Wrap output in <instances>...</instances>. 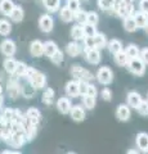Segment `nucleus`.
I'll return each instance as SVG.
<instances>
[{
  "label": "nucleus",
  "instance_id": "obj_1",
  "mask_svg": "<svg viewBox=\"0 0 148 154\" xmlns=\"http://www.w3.org/2000/svg\"><path fill=\"white\" fill-rule=\"evenodd\" d=\"M25 79L32 86H34L36 90L44 89L45 85H46V77H45V75L41 73V72H39V71H36L35 68H32V67H28V68H27Z\"/></svg>",
  "mask_w": 148,
  "mask_h": 154
},
{
  "label": "nucleus",
  "instance_id": "obj_2",
  "mask_svg": "<svg viewBox=\"0 0 148 154\" xmlns=\"http://www.w3.org/2000/svg\"><path fill=\"white\" fill-rule=\"evenodd\" d=\"M7 91L8 95L12 100H16L18 96L21 95V85H20V77H17L16 75H12L8 80L7 84Z\"/></svg>",
  "mask_w": 148,
  "mask_h": 154
},
{
  "label": "nucleus",
  "instance_id": "obj_3",
  "mask_svg": "<svg viewBox=\"0 0 148 154\" xmlns=\"http://www.w3.org/2000/svg\"><path fill=\"white\" fill-rule=\"evenodd\" d=\"M71 75L77 81H88V82H90V81L94 80V76L92 72L83 68L80 64H74L71 67Z\"/></svg>",
  "mask_w": 148,
  "mask_h": 154
},
{
  "label": "nucleus",
  "instance_id": "obj_4",
  "mask_svg": "<svg viewBox=\"0 0 148 154\" xmlns=\"http://www.w3.org/2000/svg\"><path fill=\"white\" fill-rule=\"evenodd\" d=\"M126 67H128V69L135 76H142V75H144V72H146V63L139 57L129 58Z\"/></svg>",
  "mask_w": 148,
  "mask_h": 154
},
{
  "label": "nucleus",
  "instance_id": "obj_5",
  "mask_svg": "<svg viewBox=\"0 0 148 154\" xmlns=\"http://www.w3.org/2000/svg\"><path fill=\"white\" fill-rule=\"evenodd\" d=\"M112 12L120 18H125V17H129V16H133V13H134V3L125 4V3H121V2H118L117 0L116 4H115V7H113V9H112Z\"/></svg>",
  "mask_w": 148,
  "mask_h": 154
},
{
  "label": "nucleus",
  "instance_id": "obj_6",
  "mask_svg": "<svg viewBox=\"0 0 148 154\" xmlns=\"http://www.w3.org/2000/svg\"><path fill=\"white\" fill-rule=\"evenodd\" d=\"M5 141L9 144V145H12L13 148H21L23 144L27 141L25 130H21V131H12L9 134V136L7 137Z\"/></svg>",
  "mask_w": 148,
  "mask_h": 154
},
{
  "label": "nucleus",
  "instance_id": "obj_7",
  "mask_svg": "<svg viewBox=\"0 0 148 154\" xmlns=\"http://www.w3.org/2000/svg\"><path fill=\"white\" fill-rule=\"evenodd\" d=\"M95 79L98 80L99 84L109 85L112 82V80H113V73H112V71H111L109 67H101V68L98 69V72H97Z\"/></svg>",
  "mask_w": 148,
  "mask_h": 154
},
{
  "label": "nucleus",
  "instance_id": "obj_8",
  "mask_svg": "<svg viewBox=\"0 0 148 154\" xmlns=\"http://www.w3.org/2000/svg\"><path fill=\"white\" fill-rule=\"evenodd\" d=\"M84 54H85V59L88 63L90 64H98L101 62V53L99 49L97 48H84Z\"/></svg>",
  "mask_w": 148,
  "mask_h": 154
},
{
  "label": "nucleus",
  "instance_id": "obj_9",
  "mask_svg": "<svg viewBox=\"0 0 148 154\" xmlns=\"http://www.w3.org/2000/svg\"><path fill=\"white\" fill-rule=\"evenodd\" d=\"M16 50H17L16 42L11 40V38H5V40L2 41V44H0V51L5 57H13L16 54Z\"/></svg>",
  "mask_w": 148,
  "mask_h": 154
},
{
  "label": "nucleus",
  "instance_id": "obj_10",
  "mask_svg": "<svg viewBox=\"0 0 148 154\" xmlns=\"http://www.w3.org/2000/svg\"><path fill=\"white\" fill-rule=\"evenodd\" d=\"M39 27H40V30L43 32H45V33L50 32L54 27L53 18H52L49 14H43V16L40 17V19H39Z\"/></svg>",
  "mask_w": 148,
  "mask_h": 154
},
{
  "label": "nucleus",
  "instance_id": "obj_11",
  "mask_svg": "<svg viewBox=\"0 0 148 154\" xmlns=\"http://www.w3.org/2000/svg\"><path fill=\"white\" fill-rule=\"evenodd\" d=\"M26 119H27V123L37 126V125L40 123V121H41L40 110L37 108H28V110L26 112Z\"/></svg>",
  "mask_w": 148,
  "mask_h": 154
},
{
  "label": "nucleus",
  "instance_id": "obj_12",
  "mask_svg": "<svg viewBox=\"0 0 148 154\" xmlns=\"http://www.w3.org/2000/svg\"><path fill=\"white\" fill-rule=\"evenodd\" d=\"M116 117L118 121H129V118H130V107L128 104H120L116 109Z\"/></svg>",
  "mask_w": 148,
  "mask_h": 154
},
{
  "label": "nucleus",
  "instance_id": "obj_13",
  "mask_svg": "<svg viewBox=\"0 0 148 154\" xmlns=\"http://www.w3.org/2000/svg\"><path fill=\"white\" fill-rule=\"evenodd\" d=\"M71 118L74 119L76 122H81L84 121L85 117H87V113H85V109L81 107V105H74V107H71Z\"/></svg>",
  "mask_w": 148,
  "mask_h": 154
},
{
  "label": "nucleus",
  "instance_id": "obj_14",
  "mask_svg": "<svg viewBox=\"0 0 148 154\" xmlns=\"http://www.w3.org/2000/svg\"><path fill=\"white\" fill-rule=\"evenodd\" d=\"M30 54L35 58H39L44 54V42L40 40H34L30 44Z\"/></svg>",
  "mask_w": 148,
  "mask_h": 154
},
{
  "label": "nucleus",
  "instance_id": "obj_15",
  "mask_svg": "<svg viewBox=\"0 0 148 154\" xmlns=\"http://www.w3.org/2000/svg\"><path fill=\"white\" fill-rule=\"evenodd\" d=\"M137 146L140 152L148 153V134L147 132H139L137 135Z\"/></svg>",
  "mask_w": 148,
  "mask_h": 154
},
{
  "label": "nucleus",
  "instance_id": "obj_16",
  "mask_svg": "<svg viewBox=\"0 0 148 154\" xmlns=\"http://www.w3.org/2000/svg\"><path fill=\"white\" fill-rule=\"evenodd\" d=\"M133 18H134L138 28H144L148 25V14L142 12V11H138V12L133 13Z\"/></svg>",
  "mask_w": 148,
  "mask_h": 154
},
{
  "label": "nucleus",
  "instance_id": "obj_17",
  "mask_svg": "<svg viewBox=\"0 0 148 154\" xmlns=\"http://www.w3.org/2000/svg\"><path fill=\"white\" fill-rule=\"evenodd\" d=\"M66 94L71 98H77L80 96V91H79V81L74 80V81H68L66 84Z\"/></svg>",
  "mask_w": 148,
  "mask_h": 154
},
{
  "label": "nucleus",
  "instance_id": "obj_18",
  "mask_svg": "<svg viewBox=\"0 0 148 154\" xmlns=\"http://www.w3.org/2000/svg\"><path fill=\"white\" fill-rule=\"evenodd\" d=\"M66 51H67V54L70 57H77L84 51V46H81L77 41H72V42H68L67 44Z\"/></svg>",
  "mask_w": 148,
  "mask_h": 154
},
{
  "label": "nucleus",
  "instance_id": "obj_19",
  "mask_svg": "<svg viewBox=\"0 0 148 154\" xmlns=\"http://www.w3.org/2000/svg\"><path fill=\"white\" fill-rule=\"evenodd\" d=\"M126 100H128V105L130 108H137L139 103L142 102V95L139 93H137V91H130V93L128 94L126 96Z\"/></svg>",
  "mask_w": 148,
  "mask_h": 154
},
{
  "label": "nucleus",
  "instance_id": "obj_20",
  "mask_svg": "<svg viewBox=\"0 0 148 154\" xmlns=\"http://www.w3.org/2000/svg\"><path fill=\"white\" fill-rule=\"evenodd\" d=\"M35 94H36V89L30 82H28V81H27L26 84L21 85V95L23 96V98L32 99L35 96Z\"/></svg>",
  "mask_w": 148,
  "mask_h": 154
},
{
  "label": "nucleus",
  "instance_id": "obj_21",
  "mask_svg": "<svg viewBox=\"0 0 148 154\" xmlns=\"http://www.w3.org/2000/svg\"><path fill=\"white\" fill-rule=\"evenodd\" d=\"M57 108H58V112L62 114H68L71 110V102L68 98H59L58 102H57Z\"/></svg>",
  "mask_w": 148,
  "mask_h": 154
},
{
  "label": "nucleus",
  "instance_id": "obj_22",
  "mask_svg": "<svg viewBox=\"0 0 148 154\" xmlns=\"http://www.w3.org/2000/svg\"><path fill=\"white\" fill-rule=\"evenodd\" d=\"M23 17H25V12H23V9L20 5H14L13 11L11 12V14H9V18H11L13 22L20 23V22H22Z\"/></svg>",
  "mask_w": 148,
  "mask_h": 154
},
{
  "label": "nucleus",
  "instance_id": "obj_23",
  "mask_svg": "<svg viewBox=\"0 0 148 154\" xmlns=\"http://www.w3.org/2000/svg\"><path fill=\"white\" fill-rule=\"evenodd\" d=\"M59 19L62 22H65V23L72 22L74 21V12L71 11L67 5L63 7L61 9V12H59Z\"/></svg>",
  "mask_w": 148,
  "mask_h": 154
},
{
  "label": "nucleus",
  "instance_id": "obj_24",
  "mask_svg": "<svg viewBox=\"0 0 148 154\" xmlns=\"http://www.w3.org/2000/svg\"><path fill=\"white\" fill-rule=\"evenodd\" d=\"M71 36H72V38L75 41H83L84 37H85L83 25H76L71 28Z\"/></svg>",
  "mask_w": 148,
  "mask_h": 154
},
{
  "label": "nucleus",
  "instance_id": "obj_25",
  "mask_svg": "<svg viewBox=\"0 0 148 154\" xmlns=\"http://www.w3.org/2000/svg\"><path fill=\"white\" fill-rule=\"evenodd\" d=\"M41 100L45 105H52L54 102V90L52 88H46L41 95Z\"/></svg>",
  "mask_w": 148,
  "mask_h": 154
},
{
  "label": "nucleus",
  "instance_id": "obj_26",
  "mask_svg": "<svg viewBox=\"0 0 148 154\" xmlns=\"http://www.w3.org/2000/svg\"><path fill=\"white\" fill-rule=\"evenodd\" d=\"M14 8L13 0H0V13H3L4 16H9L11 12Z\"/></svg>",
  "mask_w": 148,
  "mask_h": 154
},
{
  "label": "nucleus",
  "instance_id": "obj_27",
  "mask_svg": "<svg viewBox=\"0 0 148 154\" xmlns=\"http://www.w3.org/2000/svg\"><path fill=\"white\" fill-rule=\"evenodd\" d=\"M93 40H94V46L97 48V49H99V50L107 46V40H106V36H104L103 33L97 32L93 36Z\"/></svg>",
  "mask_w": 148,
  "mask_h": 154
},
{
  "label": "nucleus",
  "instance_id": "obj_28",
  "mask_svg": "<svg viewBox=\"0 0 148 154\" xmlns=\"http://www.w3.org/2000/svg\"><path fill=\"white\" fill-rule=\"evenodd\" d=\"M43 4L46 8V11H49L50 13H54L59 11L61 0H43Z\"/></svg>",
  "mask_w": 148,
  "mask_h": 154
},
{
  "label": "nucleus",
  "instance_id": "obj_29",
  "mask_svg": "<svg viewBox=\"0 0 148 154\" xmlns=\"http://www.w3.org/2000/svg\"><path fill=\"white\" fill-rule=\"evenodd\" d=\"M16 66H17V60H14L12 57H8L3 63V67L5 69L7 73L9 75H14V71H16Z\"/></svg>",
  "mask_w": 148,
  "mask_h": 154
},
{
  "label": "nucleus",
  "instance_id": "obj_30",
  "mask_svg": "<svg viewBox=\"0 0 148 154\" xmlns=\"http://www.w3.org/2000/svg\"><path fill=\"white\" fill-rule=\"evenodd\" d=\"M124 28H125L128 32H135L138 30L137 23L134 21V18H133V16H129V17L124 18Z\"/></svg>",
  "mask_w": 148,
  "mask_h": 154
},
{
  "label": "nucleus",
  "instance_id": "obj_31",
  "mask_svg": "<svg viewBox=\"0 0 148 154\" xmlns=\"http://www.w3.org/2000/svg\"><path fill=\"white\" fill-rule=\"evenodd\" d=\"M25 134H26V139L27 141H32L36 137V134H37V126L35 125H30L27 123L26 127H25Z\"/></svg>",
  "mask_w": 148,
  "mask_h": 154
},
{
  "label": "nucleus",
  "instance_id": "obj_32",
  "mask_svg": "<svg viewBox=\"0 0 148 154\" xmlns=\"http://www.w3.org/2000/svg\"><path fill=\"white\" fill-rule=\"evenodd\" d=\"M57 50H58V46H57V44L54 41L48 40L44 42V54L46 57H52Z\"/></svg>",
  "mask_w": 148,
  "mask_h": 154
},
{
  "label": "nucleus",
  "instance_id": "obj_33",
  "mask_svg": "<svg viewBox=\"0 0 148 154\" xmlns=\"http://www.w3.org/2000/svg\"><path fill=\"white\" fill-rule=\"evenodd\" d=\"M113 59H115V62H116V64H117V66L124 67V66H126L128 60H129V58H128V55H126V53H125V51H124V50H120L118 53H116V54H113Z\"/></svg>",
  "mask_w": 148,
  "mask_h": 154
},
{
  "label": "nucleus",
  "instance_id": "obj_34",
  "mask_svg": "<svg viewBox=\"0 0 148 154\" xmlns=\"http://www.w3.org/2000/svg\"><path fill=\"white\" fill-rule=\"evenodd\" d=\"M107 48H108L109 53H112V54H116V53L122 50V44H121L120 40H117V38H112V40L107 44Z\"/></svg>",
  "mask_w": 148,
  "mask_h": 154
},
{
  "label": "nucleus",
  "instance_id": "obj_35",
  "mask_svg": "<svg viewBox=\"0 0 148 154\" xmlns=\"http://www.w3.org/2000/svg\"><path fill=\"white\" fill-rule=\"evenodd\" d=\"M117 0H98V7L99 9H102L104 12H108V11H112L115 4H116Z\"/></svg>",
  "mask_w": 148,
  "mask_h": 154
},
{
  "label": "nucleus",
  "instance_id": "obj_36",
  "mask_svg": "<svg viewBox=\"0 0 148 154\" xmlns=\"http://www.w3.org/2000/svg\"><path fill=\"white\" fill-rule=\"evenodd\" d=\"M28 66L25 63V62H17V66H16V71H14V75L17 77H25L26 72H27Z\"/></svg>",
  "mask_w": 148,
  "mask_h": 154
},
{
  "label": "nucleus",
  "instance_id": "obj_37",
  "mask_svg": "<svg viewBox=\"0 0 148 154\" xmlns=\"http://www.w3.org/2000/svg\"><path fill=\"white\" fill-rule=\"evenodd\" d=\"M12 32V25L7 19H0V35L7 36Z\"/></svg>",
  "mask_w": 148,
  "mask_h": 154
},
{
  "label": "nucleus",
  "instance_id": "obj_38",
  "mask_svg": "<svg viewBox=\"0 0 148 154\" xmlns=\"http://www.w3.org/2000/svg\"><path fill=\"white\" fill-rule=\"evenodd\" d=\"M83 103H84V107L87 109H94L95 104H97V100H95V96H92V95H84L83 98Z\"/></svg>",
  "mask_w": 148,
  "mask_h": 154
},
{
  "label": "nucleus",
  "instance_id": "obj_39",
  "mask_svg": "<svg viewBox=\"0 0 148 154\" xmlns=\"http://www.w3.org/2000/svg\"><path fill=\"white\" fill-rule=\"evenodd\" d=\"M74 19L79 23V25H84V23H87V12L83 11V9L80 8L79 11H76L74 13Z\"/></svg>",
  "mask_w": 148,
  "mask_h": 154
},
{
  "label": "nucleus",
  "instance_id": "obj_40",
  "mask_svg": "<svg viewBox=\"0 0 148 154\" xmlns=\"http://www.w3.org/2000/svg\"><path fill=\"white\" fill-rule=\"evenodd\" d=\"M124 51L126 53L128 58H137V57H139V53H140L139 48H138L137 45H134V44H130Z\"/></svg>",
  "mask_w": 148,
  "mask_h": 154
},
{
  "label": "nucleus",
  "instance_id": "obj_41",
  "mask_svg": "<svg viewBox=\"0 0 148 154\" xmlns=\"http://www.w3.org/2000/svg\"><path fill=\"white\" fill-rule=\"evenodd\" d=\"M49 58H50L52 63L55 64V66H59V64L62 63V62H63V59H65V58H63V53H62L59 49L57 50V51H55L52 57H49Z\"/></svg>",
  "mask_w": 148,
  "mask_h": 154
},
{
  "label": "nucleus",
  "instance_id": "obj_42",
  "mask_svg": "<svg viewBox=\"0 0 148 154\" xmlns=\"http://www.w3.org/2000/svg\"><path fill=\"white\" fill-rule=\"evenodd\" d=\"M98 22H99L98 13H95V12H87V23H90V25L97 26Z\"/></svg>",
  "mask_w": 148,
  "mask_h": 154
},
{
  "label": "nucleus",
  "instance_id": "obj_43",
  "mask_svg": "<svg viewBox=\"0 0 148 154\" xmlns=\"http://www.w3.org/2000/svg\"><path fill=\"white\" fill-rule=\"evenodd\" d=\"M138 110V113L140 116H148V100H143L139 103V105L135 108Z\"/></svg>",
  "mask_w": 148,
  "mask_h": 154
},
{
  "label": "nucleus",
  "instance_id": "obj_44",
  "mask_svg": "<svg viewBox=\"0 0 148 154\" xmlns=\"http://www.w3.org/2000/svg\"><path fill=\"white\" fill-rule=\"evenodd\" d=\"M83 28H84L85 36H94L95 33H97V28H95V26L90 25V23H84Z\"/></svg>",
  "mask_w": 148,
  "mask_h": 154
},
{
  "label": "nucleus",
  "instance_id": "obj_45",
  "mask_svg": "<svg viewBox=\"0 0 148 154\" xmlns=\"http://www.w3.org/2000/svg\"><path fill=\"white\" fill-rule=\"evenodd\" d=\"M67 7L75 13L80 9V0H67Z\"/></svg>",
  "mask_w": 148,
  "mask_h": 154
},
{
  "label": "nucleus",
  "instance_id": "obj_46",
  "mask_svg": "<svg viewBox=\"0 0 148 154\" xmlns=\"http://www.w3.org/2000/svg\"><path fill=\"white\" fill-rule=\"evenodd\" d=\"M88 86L89 82L88 81H79V91H80V95H87L88 93Z\"/></svg>",
  "mask_w": 148,
  "mask_h": 154
},
{
  "label": "nucleus",
  "instance_id": "obj_47",
  "mask_svg": "<svg viewBox=\"0 0 148 154\" xmlns=\"http://www.w3.org/2000/svg\"><path fill=\"white\" fill-rule=\"evenodd\" d=\"M101 96H102V99L104 100V102H109V100L112 99V91L108 88H104L102 90V93H101Z\"/></svg>",
  "mask_w": 148,
  "mask_h": 154
},
{
  "label": "nucleus",
  "instance_id": "obj_48",
  "mask_svg": "<svg viewBox=\"0 0 148 154\" xmlns=\"http://www.w3.org/2000/svg\"><path fill=\"white\" fill-rule=\"evenodd\" d=\"M139 58L144 62L146 64H148V48H144L143 50H140L139 53Z\"/></svg>",
  "mask_w": 148,
  "mask_h": 154
},
{
  "label": "nucleus",
  "instance_id": "obj_49",
  "mask_svg": "<svg viewBox=\"0 0 148 154\" xmlns=\"http://www.w3.org/2000/svg\"><path fill=\"white\" fill-rule=\"evenodd\" d=\"M87 95H92V96H95V98H97V95H98L97 88H95L93 84H90V82H89V86H88V93H87Z\"/></svg>",
  "mask_w": 148,
  "mask_h": 154
},
{
  "label": "nucleus",
  "instance_id": "obj_50",
  "mask_svg": "<svg viewBox=\"0 0 148 154\" xmlns=\"http://www.w3.org/2000/svg\"><path fill=\"white\" fill-rule=\"evenodd\" d=\"M139 11L148 14V0H139Z\"/></svg>",
  "mask_w": 148,
  "mask_h": 154
},
{
  "label": "nucleus",
  "instance_id": "obj_51",
  "mask_svg": "<svg viewBox=\"0 0 148 154\" xmlns=\"http://www.w3.org/2000/svg\"><path fill=\"white\" fill-rule=\"evenodd\" d=\"M4 119H3V117L0 116V139H2V135H3V128H4Z\"/></svg>",
  "mask_w": 148,
  "mask_h": 154
},
{
  "label": "nucleus",
  "instance_id": "obj_52",
  "mask_svg": "<svg viewBox=\"0 0 148 154\" xmlns=\"http://www.w3.org/2000/svg\"><path fill=\"white\" fill-rule=\"evenodd\" d=\"M3 102H4V96H3V93L0 94V108L3 107Z\"/></svg>",
  "mask_w": 148,
  "mask_h": 154
},
{
  "label": "nucleus",
  "instance_id": "obj_53",
  "mask_svg": "<svg viewBox=\"0 0 148 154\" xmlns=\"http://www.w3.org/2000/svg\"><path fill=\"white\" fill-rule=\"evenodd\" d=\"M143 30H144V31H146V32H147V33H148V25H147V26H146V27H144V28H143Z\"/></svg>",
  "mask_w": 148,
  "mask_h": 154
},
{
  "label": "nucleus",
  "instance_id": "obj_54",
  "mask_svg": "<svg viewBox=\"0 0 148 154\" xmlns=\"http://www.w3.org/2000/svg\"><path fill=\"white\" fill-rule=\"evenodd\" d=\"M2 80H3V73L0 72V81H2Z\"/></svg>",
  "mask_w": 148,
  "mask_h": 154
},
{
  "label": "nucleus",
  "instance_id": "obj_55",
  "mask_svg": "<svg viewBox=\"0 0 148 154\" xmlns=\"http://www.w3.org/2000/svg\"><path fill=\"white\" fill-rule=\"evenodd\" d=\"M3 93V89H2V85H0V94Z\"/></svg>",
  "mask_w": 148,
  "mask_h": 154
},
{
  "label": "nucleus",
  "instance_id": "obj_56",
  "mask_svg": "<svg viewBox=\"0 0 148 154\" xmlns=\"http://www.w3.org/2000/svg\"><path fill=\"white\" fill-rule=\"evenodd\" d=\"M147 99H148V94H147Z\"/></svg>",
  "mask_w": 148,
  "mask_h": 154
},
{
  "label": "nucleus",
  "instance_id": "obj_57",
  "mask_svg": "<svg viewBox=\"0 0 148 154\" xmlns=\"http://www.w3.org/2000/svg\"><path fill=\"white\" fill-rule=\"evenodd\" d=\"M85 2H88V0H85Z\"/></svg>",
  "mask_w": 148,
  "mask_h": 154
}]
</instances>
